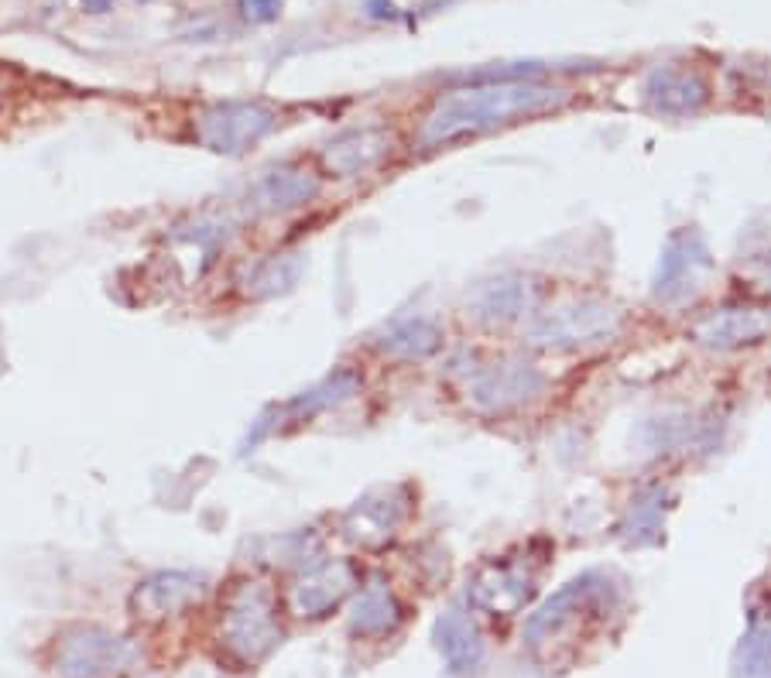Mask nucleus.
Segmentation results:
<instances>
[{
    "mask_svg": "<svg viewBox=\"0 0 771 678\" xmlns=\"http://www.w3.org/2000/svg\"><path fill=\"white\" fill-rule=\"evenodd\" d=\"M446 381L466 411L484 422H507L514 414H525L552 387V378L535 357L484 346H470L449 357Z\"/></svg>",
    "mask_w": 771,
    "mask_h": 678,
    "instance_id": "nucleus-3",
    "label": "nucleus"
},
{
    "mask_svg": "<svg viewBox=\"0 0 771 678\" xmlns=\"http://www.w3.org/2000/svg\"><path fill=\"white\" fill-rule=\"evenodd\" d=\"M771 333V319L761 309H751V305H731V309H717L710 316H703L693 325V336L710 346V349H744V346H758L764 336Z\"/></svg>",
    "mask_w": 771,
    "mask_h": 678,
    "instance_id": "nucleus-19",
    "label": "nucleus"
},
{
    "mask_svg": "<svg viewBox=\"0 0 771 678\" xmlns=\"http://www.w3.org/2000/svg\"><path fill=\"white\" fill-rule=\"evenodd\" d=\"M555 545L542 535L507 545V549L484 555L466 579V606L490 621H511L525 614L539 597L542 576Z\"/></svg>",
    "mask_w": 771,
    "mask_h": 678,
    "instance_id": "nucleus-5",
    "label": "nucleus"
},
{
    "mask_svg": "<svg viewBox=\"0 0 771 678\" xmlns=\"http://www.w3.org/2000/svg\"><path fill=\"white\" fill-rule=\"evenodd\" d=\"M0 93H4V86H0Z\"/></svg>",
    "mask_w": 771,
    "mask_h": 678,
    "instance_id": "nucleus-26",
    "label": "nucleus"
},
{
    "mask_svg": "<svg viewBox=\"0 0 771 678\" xmlns=\"http://www.w3.org/2000/svg\"><path fill=\"white\" fill-rule=\"evenodd\" d=\"M347 614H350L354 641H384V638H395L404 627V621H409V603L401 600V593L391 586L388 576L368 573V579L357 589V597L350 600Z\"/></svg>",
    "mask_w": 771,
    "mask_h": 678,
    "instance_id": "nucleus-18",
    "label": "nucleus"
},
{
    "mask_svg": "<svg viewBox=\"0 0 771 678\" xmlns=\"http://www.w3.org/2000/svg\"><path fill=\"white\" fill-rule=\"evenodd\" d=\"M288 120L285 106L268 100H209L185 117V141L223 158H244Z\"/></svg>",
    "mask_w": 771,
    "mask_h": 678,
    "instance_id": "nucleus-8",
    "label": "nucleus"
},
{
    "mask_svg": "<svg viewBox=\"0 0 771 678\" xmlns=\"http://www.w3.org/2000/svg\"><path fill=\"white\" fill-rule=\"evenodd\" d=\"M731 678H771V624L755 621L734 651Z\"/></svg>",
    "mask_w": 771,
    "mask_h": 678,
    "instance_id": "nucleus-21",
    "label": "nucleus"
},
{
    "mask_svg": "<svg viewBox=\"0 0 771 678\" xmlns=\"http://www.w3.org/2000/svg\"><path fill=\"white\" fill-rule=\"evenodd\" d=\"M282 0H237V11L247 25H271L282 17Z\"/></svg>",
    "mask_w": 771,
    "mask_h": 678,
    "instance_id": "nucleus-23",
    "label": "nucleus"
},
{
    "mask_svg": "<svg viewBox=\"0 0 771 678\" xmlns=\"http://www.w3.org/2000/svg\"><path fill=\"white\" fill-rule=\"evenodd\" d=\"M620 610H625V586L607 568H590L560 586L535 614H528L522 630L525 651L535 665L549 671L576 665L583 648L604 638Z\"/></svg>",
    "mask_w": 771,
    "mask_h": 678,
    "instance_id": "nucleus-2",
    "label": "nucleus"
},
{
    "mask_svg": "<svg viewBox=\"0 0 771 678\" xmlns=\"http://www.w3.org/2000/svg\"><path fill=\"white\" fill-rule=\"evenodd\" d=\"M209 597V583L200 573H185V568H162V573L144 576L131 593V614L141 624H168L176 617H185L189 610L203 606Z\"/></svg>",
    "mask_w": 771,
    "mask_h": 678,
    "instance_id": "nucleus-14",
    "label": "nucleus"
},
{
    "mask_svg": "<svg viewBox=\"0 0 771 678\" xmlns=\"http://www.w3.org/2000/svg\"><path fill=\"white\" fill-rule=\"evenodd\" d=\"M141 662V648L103 624H69L59 630L52 668L59 678H124Z\"/></svg>",
    "mask_w": 771,
    "mask_h": 678,
    "instance_id": "nucleus-12",
    "label": "nucleus"
},
{
    "mask_svg": "<svg viewBox=\"0 0 771 678\" xmlns=\"http://www.w3.org/2000/svg\"><path fill=\"white\" fill-rule=\"evenodd\" d=\"M620 312L607 298L576 295L563 302H549L522 325V346L528 354L566 357L580 349L600 346L620 333Z\"/></svg>",
    "mask_w": 771,
    "mask_h": 678,
    "instance_id": "nucleus-7",
    "label": "nucleus"
},
{
    "mask_svg": "<svg viewBox=\"0 0 771 678\" xmlns=\"http://www.w3.org/2000/svg\"><path fill=\"white\" fill-rule=\"evenodd\" d=\"M573 100V86L545 76L460 82L428 100L404 141H409V155H436V151L480 141L507 127L563 114Z\"/></svg>",
    "mask_w": 771,
    "mask_h": 678,
    "instance_id": "nucleus-1",
    "label": "nucleus"
},
{
    "mask_svg": "<svg viewBox=\"0 0 771 678\" xmlns=\"http://www.w3.org/2000/svg\"><path fill=\"white\" fill-rule=\"evenodd\" d=\"M217 644L233 665H265L285 638L282 586L265 568L233 573L217 593Z\"/></svg>",
    "mask_w": 771,
    "mask_h": 678,
    "instance_id": "nucleus-4",
    "label": "nucleus"
},
{
    "mask_svg": "<svg viewBox=\"0 0 771 678\" xmlns=\"http://www.w3.org/2000/svg\"><path fill=\"white\" fill-rule=\"evenodd\" d=\"M542 309V289L525 271H504L480 281L466 298V316L484 336L518 330Z\"/></svg>",
    "mask_w": 771,
    "mask_h": 678,
    "instance_id": "nucleus-13",
    "label": "nucleus"
},
{
    "mask_svg": "<svg viewBox=\"0 0 771 678\" xmlns=\"http://www.w3.org/2000/svg\"><path fill=\"white\" fill-rule=\"evenodd\" d=\"M141 4H147V0H141Z\"/></svg>",
    "mask_w": 771,
    "mask_h": 678,
    "instance_id": "nucleus-27",
    "label": "nucleus"
},
{
    "mask_svg": "<svg viewBox=\"0 0 771 678\" xmlns=\"http://www.w3.org/2000/svg\"><path fill=\"white\" fill-rule=\"evenodd\" d=\"M648 114L685 120L706 111L710 103V82H706L693 65H655L641 86Z\"/></svg>",
    "mask_w": 771,
    "mask_h": 678,
    "instance_id": "nucleus-17",
    "label": "nucleus"
},
{
    "mask_svg": "<svg viewBox=\"0 0 771 678\" xmlns=\"http://www.w3.org/2000/svg\"><path fill=\"white\" fill-rule=\"evenodd\" d=\"M714 271V257L706 240L696 230H676L669 233L666 247H661V260L655 271L652 292L658 302L676 305L690 298L703 289V278Z\"/></svg>",
    "mask_w": 771,
    "mask_h": 678,
    "instance_id": "nucleus-16",
    "label": "nucleus"
},
{
    "mask_svg": "<svg viewBox=\"0 0 771 678\" xmlns=\"http://www.w3.org/2000/svg\"><path fill=\"white\" fill-rule=\"evenodd\" d=\"M330 192L309 155H295L254 175L244 189L241 213L250 227H295L319 203H326Z\"/></svg>",
    "mask_w": 771,
    "mask_h": 678,
    "instance_id": "nucleus-9",
    "label": "nucleus"
},
{
    "mask_svg": "<svg viewBox=\"0 0 771 678\" xmlns=\"http://www.w3.org/2000/svg\"><path fill=\"white\" fill-rule=\"evenodd\" d=\"M758 265H761V281L771 289V251H768V257H758Z\"/></svg>",
    "mask_w": 771,
    "mask_h": 678,
    "instance_id": "nucleus-25",
    "label": "nucleus"
},
{
    "mask_svg": "<svg viewBox=\"0 0 771 678\" xmlns=\"http://www.w3.org/2000/svg\"><path fill=\"white\" fill-rule=\"evenodd\" d=\"M631 541H645V535H658L661 528V497L655 494L652 500H638V504L631 508Z\"/></svg>",
    "mask_w": 771,
    "mask_h": 678,
    "instance_id": "nucleus-22",
    "label": "nucleus"
},
{
    "mask_svg": "<svg viewBox=\"0 0 771 678\" xmlns=\"http://www.w3.org/2000/svg\"><path fill=\"white\" fill-rule=\"evenodd\" d=\"M436 648L449 675H477L484 668V638L477 621L453 606L436 621Z\"/></svg>",
    "mask_w": 771,
    "mask_h": 678,
    "instance_id": "nucleus-20",
    "label": "nucleus"
},
{
    "mask_svg": "<svg viewBox=\"0 0 771 678\" xmlns=\"http://www.w3.org/2000/svg\"><path fill=\"white\" fill-rule=\"evenodd\" d=\"M449 346V330L439 316H404L391 322L388 330L374 333L363 343L360 354L374 363H391V367H412V363H428Z\"/></svg>",
    "mask_w": 771,
    "mask_h": 678,
    "instance_id": "nucleus-15",
    "label": "nucleus"
},
{
    "mask_svg": "<svg viewBox=\"0 0 771 678\" xmlns=\"http://www.w3.org/2000/svg\"><path fill=\"white\" fill-rule=\"evenodd\" d=\"M419 517V487L412 479L377 484L333 517L336 538L360 559L391 552Z\"/></svg>",
    "mask_w": 771,
    "mask_h": 678,
    "instance_id": "nucleus-6",
    "label": "nucleus"
},
{
    "mask_svg": "<svg viewBox=\"0 0 771 678\" xmlns=\"http://www.w3.org/2000/svg\"><path fill=\"white\" fill-rule=\"evenodd\" d=\"M86 14H111L117 0H79Z\"/></svg>",
    "mask_w": 771,
    "mask_h": 678,
    "instance_id": "nucleus-24",
    "label": "nucleus"
},
{
    "mask_svg": "<svg viewBox=\"0 0 771 678\" xmlns=\"http://www.w3.org/2000/svg\"><path fill=\"white\" fill-rule=\"evenodd\" d=\"M363 579H368V568H363V559L354 552L312 555L309 562L295 565L292 573L278 583L282 586L285 617L306 621V624L326 621L339 614L343 606H350Z\"/></svg>",
    "mask_w": 771,
    "mask_h": 678,
    "instance_id": "nucleus-11",
    "label": "nucleus"
},
{
    "mask_svg": "<svg viewBox=\"0 0 771 678\" xmlns=\"http://www.w3.org/2000/svg\"><path fill=\"white\" fill-rule=\"evenodd\" d=\"M306 155L330 189H343L377 179L398 155H409V141H404L398 127L384 120L354 124L336 130L326 141H319Z\"/></svg>",
    "mask_w": 771,
    "mask_h": 678,
    "instance_id": "nucleus-10",
    "label": "nucleus"
}]
</instances>
